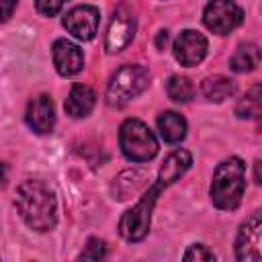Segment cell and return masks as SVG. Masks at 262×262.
Wrapping results in <instances>:
<instances>
[{"label":"cell","mask_w":262,"mask_h":262,"mask_svg":"<svg viewBox=\"0 0 262 262\" xmlns=\"http://www.w3.org/2000/svg\"><path fill=\"white\" fill-rule=\"evenodd\" d=\"M25 119H27V125L35 133H49L55 125V108H53L51 98L47 94L33 98L27 106Z\"/></svg>","instance_id":"11"},{"label":"cell","mask_w":262,"mask_h":262,"mask_svg":"<svg viewBox=\"0 0 262 262\" xmlns=\"http://www.w3.org/2000/svg\"><path fill=\"white\" fill-rule=\"evenodd\" d=\"M194 94V86L184 76H172L168 80V96L174 102H188Z\"/></svg>","instance_id":"18"},{"label":"cell","mask_w":262,"mask_h":262,"mask_svg":"<svg viewBox=\"0 0 262 262\" xmlns=\"http://www.w3.org/2000/svg\"><path fill=\"white\" fill-rule=\"evenodd\" d=\"M254 180L260 184L262 180H260V160H256V164H254Z\"/></svg>","instance_id":"25"},{"label":"cell","mask_w":262,"mask_h":262,"mask_svg":"<svg viewBox=\"0 0 262 262\" xmlns=\"http://www.w3.org/2000/svg\"><path fill=\"white\" fill-rule=\"evenodd\" d=\"M68 0H37V10L45 16H55Z\"/></svg>","instance_id":"21"},{"label":"cell","mask_w":262,"mask_h":262,"mask_svg":"<svg viewBox=\"0 0 262 262\" xmlns=\"http://www.w3.org/2000/svg\"><path fill=\"white\" fill-rule=\"evenodd\" d=\"M262 108V98H260V86H252L250 92H246L239 102L235 104V115L242 119H258Z\"/></svg>","instance_id":"17"},{"label":"cell","mask_w":262,"mask_h":262,"mask_svg":"<svg viewBox=\"0 0 262 262\" xmlns=\"http://www.w3.org/2000/svg\"><path fill=\"white\" fill-rule=\"evenodd\" d=\"M166 43H168V33H166V31H160V35H158V39H156V47H158V49H164Z\"/></svg>","instance_id":"23"},{"label":"cell","mask_w":262,"mask_h":262,"mask_svg":"<svg viewBox=\"0 0 262 262\" xmlns=\"http://www.w3.org/2000/svg\"><path fill=\"white\" fill-rule=\"evenodd\" d=\"M133 35H135V18H133V14L123 6L117 8L113 18H111V25H108V31H106V39H104L106 51L108 53H117V51L125 49L131 43Z\"/></svg>","instance_id":"9"},{"label":"cell","mask_w":262,"mask_h":262,"mask_svg":"<svg viewBox=\"0 0 262 262\" xmlns=\"http://www.w3.org/2000/svg\"><path fill=\"white\" fill-rule=\"evenodd\" d=\"M149 84V72L143 66H123L115 72L106 86V102L111 106H123L139 96Z\"/></svg>","instance_id":"5"},{"label":"cell","mask_w":262,"mask_h":262,"mask_svg":"<svg viewBox=\"0 0 262 262\" xmlns=\"http://www.w3.org/2000/svg\"><path fill=\"white\" fill-rule=\"evenodd\" d=\"M16 209L35 231H49L57 221V201L53 190L41 180H25L16 188Z\"/></svg>","instance_id":"2"},{"label":"cell","mask_w":262,"mask_h":262,"mask_svg":"<svg viewBox=\"0 0 262 262\" xmlns=\"http://www.w3.org/2000/svg\"><path fill=\"white\" fill-rule=\"evenodd\" d=\"M258 63H260V49L254 43L242 45L229 59V66L233 72H252Z\"/></svg>","instance_id":"16"},{"label":"cell","mask_w":262,"mask_h":262,"mask_svg":"<svg viewBox=\"0 0 262 262\" xmlns=\"http://www.w3.org/2000/svg\"><path fill=\"white\" fill-rule=\"evenodd\" d=\"M119 145L127 160L131 162H147L158 154V139L149 131V127L139 119L123 121L119 129Z\"/></svg>","instance_id":"4"},{"label":"cell","mask_w":262,"mask_h":262,"mask_svg":"<svg viewBox=\"0 0 262 262\" xmlns=\"http://www.w3.org/2000/svg\"><path fill=\"white\" fill-rule=\"evenodd\" d=\"M260 242H262V219L260 213H252L246 223H242L237 239H235V256L242 262H258L262 258L260 254Z\"/></svg>","instance_id":"7"},{"label":"cell","mask_w":262,"mask_h":262,"mask_svg":"<svg viewBox=\"0 0 262 262\" xmlns=\"http://www.w3.org/2000/svg\"><path fill=\"white\" fill-rule=\"evenodd\" d=\"M233 92H235V82L225 76H209L203 82V94L213 102H221L229 98Z\"/></svg>","instance_id":"15"},{"label":"cell","mask_w":262,"mask_h":262,"mask_svg":"<svg viewBox=\"0 0 262 262\" xmlns=\"http://www.w3.org/2000/svg\"><path fill=\"white\" fill-rule=\"evenodd\" d=\"M16 8V0H0V20H6Z\"/></svg>","instance_id":"22"},{"label":"cell","mask_w":262,"mask_h":262,"mask_svg":"<svg viewBox=\"0 0 262 262\" xmlns=\"http://www.w3.org/2000/svg\"><path fill=\"white\" fill-rule=\"evenodd\" d=\"M242 18L244 12L233 0H211L203 12V20L207 29H211L217 35H225L233 31L242 23Z\"/></svg>","instance_id":"6"},{"label":"cell","mask_w":262,"mask_h":262,"mask_svg":"<svg viewBox=\"0 0 262 262\" xmlns=\"http://www.w3.org/2000/svg\"><path fill=\"white\" fill-rule=\"evenodd\" d=\"M6 174H8L6 164H0V188H2V186H4V182H6Z\"/></svg>","instance_id":"24"},{"label":"cell","mask_w":262,"mask_h":262,"mask_svg":"<svg viewBox=\"0 0 262 262\" xmlns=\"http://www.w3.org/2000/svg\"><path fill=\"white\" fill-rule=\"evenodd\" d=\"M174 55L182 66H196L207 55V39L199 31L186 29L174 41Z\"/></svg>","instance_id":"10"},{"label":"cell","mask_w":262,"mask_h":262,"mask_svg":"<svg viewBox=\"0 0 262 262\" xmlns=\"http://www.w3.org/2000/svg\"><path fill=\"white\" fill-rule=\"evenodd\" d=\"M96 102V94L86 84H76L66 98V113L70 117H86Z\"/></svg>","instance_id":"13"},{"label":"cell","mask_w":262,"mask_h":262,"mask_svg":"<svg viewBox=\"0 0 262 262\" xmlns=\"http://www.w3.org/2000/svg\"><path fill=\"white\" fill-rule=\"evenodd\" d=\"M182 258H184V260H215V254H213L207 246L194 244V246H190V248L186 250V254H184Z\"/></svg>","instance_id":"20"},{"label":"cell","mask_w":262,"mask_h":262,"mask_svg":"<svg viewBox=\"0 0 262 262\" xmlns=\"http://www.w3.org/2000/svg\"><path fill=\"white\" fill-rule=\"evenodd\" d=\"M53 63L61 76H74L84 66L82 49L68 39H57L53 43Z\"/></svg>","instance_id":"12"},{"label":"cell","mask_w":262,"mask_h":262,"mask_svg":"<svg viewBox=\"0 0 262 262\" xmlns=\"http://www.w3.org/2000/svg\"><path fill=\"white\" fill-rule=\"evenodd\" d=\"M158 131L168 143H178L186 135V121L174 111H166L158 117Z\"/></svg>","instance_id":"14"},{"label":"cell","mask_w":262,"mask_h":262,"mask_svg":"<svg viewBox=\"0 0 262 262\" xmlns=\"http://www.w3.org/2000/svg\"><path fill=\"white\" fill-rule=\"evenodd\" d=\"M192 164V156L190 151L186 149H174L162 164L160 168V174H158V180L156 184L137 201V205L127 211L121 221H119V233L127 239V242H139L147 235L149 231V221H151V211H154V205L158 201V194L170 186L172 182H176Z\"/></svg>","instance_id":"1"},{"label":"cell","mask_w":262,"mask_h":262,"mask_svg":"<svg viewBox=\"0 0 262 262\" xmlns=\"http://www.w3.org/2000/svg\"><path fill=\"white\" fill-rule=\"evenodd\" d=\"M104 254H106L104 242L92 237V239H88V246H86V250L80 254V258H82V260H98V258H104Z\"/></svg>","instance_id":"19"},{"label":"cell","mask_w":262,"mask_h":262,"mask_svg":"<svg viewBox=\"0 0 262 262\" xmlns=\"http://www.w3.org/2000/svg\"><path fill=\"white\" fill-rule=\"evenodd\" d=\"M100 25V12L96 6L92 4H82L72 8L66 16H63V27L80 41H90L94 39L96 31Z\"/></svg>","instance_id":"8"},{"label":"cell","mask_w":262,"mask_h":262,"mask_svg":"<svg viewBox=\"0 0 262 262\" xmlns=\"http://www.w3.org/2000/svg\"><path fill=\"white\" fill-rule=\"evenodd\" d=\"M246 188V166L239 158L231 156L223 160L213 174L211 182V199L217 209L233 211L242 203Z\"/></svg>","instance_id":"3"}]
</instances>
